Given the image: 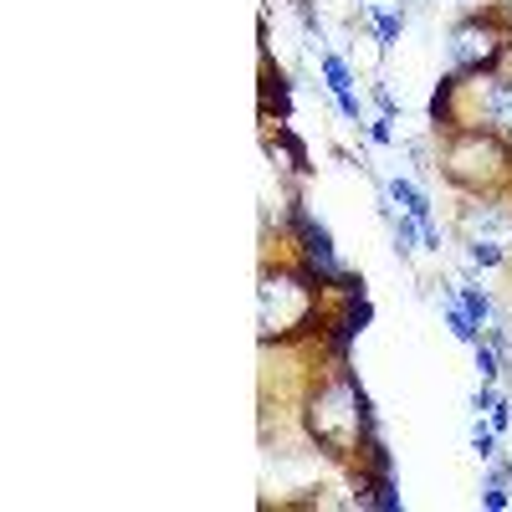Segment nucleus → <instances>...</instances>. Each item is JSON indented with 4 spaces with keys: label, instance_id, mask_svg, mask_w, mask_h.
<instances>
[{
    "label": "nucleus",
    "instance_id": "nucleus-8",
    "mask_svg": "<svg viewBox=\"0 0 512 512\" xmlns=\"http://www.w3.org/2000/svg\"><path fill=\"white\" fill-rule=\"evenodd\" d=\"M477 369H482V379H492V374H497V354H492L487 344H477Z\"/></svg>",
    "mask_w": 512,
    "mask_h": 512
},
{
    "label": "nucleus",
    "instance_id": "nucleus-1",
    "mask_svg": "<svg viewBox=\"0 0 512 512\" xmlns=\"http://www.w3.org/2000/svg\"><path fill=\"white\" fill-rule=\"evenodd\" d=\"M466 251H472V262L477 267H497L507 246H512V221H502L492 205H472L466 210Z\"/></svg>",
    "mask_w": 512,
    "mask_h": 512
},
{
    "label": "nucleus",
    "instance_id": "nucleus-3",
    "mask_svg": "<svg viewBox=\"0 0 512 512\" xmlns=\"http://www.w3.org/2000/svg\"><path fill=\"white\" fill-rule=\"evenodd\" d=\"M482 113L492 128H502V134L512 139V82H492V88L482 93Z\"/></svg>",
    "mask_w": 512,
    "mask_h": 512
},
{
    "label": "nucleus",
    "instance_id": "nucleus-2",
    "mask_svg": "<svg viewBox=\"0 0 512 512\" xmlns=\"http://www.w3.org/2000/svg\"><path fill=\"white\" fill-rule=\"evenodd\" d=\"M497 52H502V41H497L492 31H482V26H461V31L451 36V57H456L461 72H482V67H492Z\"/></svg>",
    "mask_w": 512,
    "mask_h": 512
},
{
    "label": "nucleus",
    "instance_id": "nucleus-4",
    "mask_svg": "<svg viewBox=\"0 0 512 512\" xmlns=\"http://www.w3.org/2000/svg\"><path fill=\"white\" fill-rule=\"evenodd\" d=\"M323 72H328V88L338 93V103H344V113L359 118V103H354V93H349V67L338 62V57H323Z\"/></svg>",
    "mask_w": 512,
    "mask_h": 512
},
{
    "label": "nucleus",
    "instance_id": "nucleus-6",
    "mask_svg": "<svg viewBox=\"0 0 512 512\" xmlns=\"http://www.w3.org/2000/svg\"><path fill=\"white\" fill-rule=\"evenodd\" d=\"M461 308H466V313H472L477 323H487V313H492V303H487V297H482L477 287H466V292H461Z\"/></svg>",
    "mask_w": 512,
    "mask_h": 512
},
{
    "label": "nucleus",
    "instance_id": "nucleus-7",
    "mask_svg": "<svg viewBox=\"0 0 512 512\" xmlns=\"http://www.w3.org/2000/svg\"><path fill=\"white\" fill-rule=\"evenodd\" d=\"M400 26H405V16H379V47H395Z\"/></svg>",
    "mask_w": 512,
    "mask_h": 512
},
{
    "label": "nucleus",
    "instance_id": "nucleus-9",
    "mask_svg": "<svg viewBox=\"0 0 512 512\" xmlns=\"http://www.w3.org/2000/svg\"><path fill=\"white\" fill-rule=\"evenodd\" d=\"M472 446H477V456H482V461H487V456H492V446H497V441H492V431H482V425H477V431H472Z\"/></svg>",
    "mask_w": 512,
    "mask_h": 512
},
{
    "label": "nucleus",
    "instance_id": "nucleus-5",
    "mask_svg": "<svg viewBox=\"0 0 512 512\" xmlns=\"http://www.w3.org/2000/svg\"><path fill=\"white\" fill-rule=\"evenodd\" d=\"M390 195L405 205V216H415L420 226H431V200H425V195H420L410 180H395V185H390Z\"/></svg>",
    "mask_w": 512,
    "mask_h": 512
}]
</instances>
